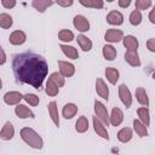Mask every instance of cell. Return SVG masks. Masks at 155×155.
Returning a JSON list of instances; mask_svg holds the SVG:
<instances>
[{
  "instance_id": "6da1fadb",
  "label": "cell",
  "mask_w": 155,
  "mask_h": 155,
  "mask_svg": "<svg viewBox=\"0 0 155 155\" xmlns=\"http://www.w3.org/2000/svg\"><path fill=\"white\" fill-rule=\"evenodd\" d=\"M12 70L17 82L40 88L48 73L47 62L33 52L18 53L12 59Z\"/></svg>"
},
{
  "instance_id": "7a4b0ae2",
  "label": "cell",
  "mask_w": 155,
  "mask_h": 155,
  "mask_svg": "<svg viewBox=\"0 0 155 155\" xmlns=\"http://www.w3.org/2000/svg\"><path fill=\"white\" fill-rule=\"evenodd\" d=\"M21 138L23 139V142L25 144H28L29 147H31L34 149H41L44 147L42 138L33 128L23 127L21 130Z\"/></svg>"
},
{
  "instance_id": "3957f363",
  "label": "cell",
  "mask_w": 155,
  "mask_h": 155,
  "mask_svg": "<svg viewBox=\"0 0 155 155\" xmlns=\"http://www.w3.org/2000/svg\"><path fill=\"white\" fill-rule=\"evenodd\" d=\"M94 113H96V116H97L105 126L109 125V114H108L107 107H105L102 102L94 101Z\"/></svg>"
},
{
  "instance_id": "277c9868",
  "label": "cell",
  "mask_w": 155,
  "mask_h": 155,
  "mask_svg": "<svg viewBox=\"0 0 155 155\" xmlns=\"http://www.w3.org/2000/svg\"><path fill=\"white\" fill-rule=\"evenodd\" d=\"M119 97H120V101L122 102V104L126 108H130L132 105V94H131L128 87L125 84L119 86Z\"/></svg>"
},
{
  "instance_id": "5b68a950",
  "label": "cell",
  "mask_w": 155,
  "mask_h": 155,
  "mask_svg": "<svg viewBox=\"0 0 155 155\" xmlns=\"http://www.w3.org/2000/svg\"><path fill=\"white\" fill-rule=\"evenodd\" d=\"M92 122H93V128H94V132L97 133V136L102 137L103 139L109 140V134H108V131H107V128H105V125H104L96 115L93 116Z\"/></svg>"
},
{
  "instance_id": "8992f818",
  "label": "cell",
  "mask_w": 155,
  "mask_h": 155,
  "mask_svg": "<svg viewBox=\"0 0 155 155\" xmlns=\"http://www.w3.org/2000/svg\"><path fill=\"white\" fill-rule=\"evenodd\" d=\"M73 23H74L75 29H78L81 33L90 30V22H88V19L86 17L81 16V15H76L74 17V19H73Z\"/></svg>"
},
{
  "instance_id": "52a82bcc",
  "label": "cell",
  "mask_w": 155,
  "mask_h": 155,
  "mask_svg": "<svg viewBox=\"0 0 155 155\" xmlns=\"http://www.w3.org/2000/svg\"><path fill=\"white\" fill-rule=\"evenodd\" d=\"M124 38V31L120 29H108L104 34V40L108 42H119Z\"/></svg>"
},
{
  "instance_id": "ba28073f",
  "label": "cell",
  "mask_w": 155,
  "mask_h": 155,
  "mask_svg": "<svg viewBox=\"0 0 155 155\" xmlns=\"http://www.w3.org/2000/svg\"><path fill=\"white\" fill-rule=\"evenodd\" d=\"M58 67H59V73L64 78H70L75 74V65L70 62L58 61Z\"/></svg>"
},
{
  "instance_id": "9c48e42d",
  "label": "cell",
  "mask_w": 155,
  "mask_h": 155,
  "mask_svg": "<svg viewBox=\"0 0 155 155\" xmlns=\"http://www.w3.org/2000/svg\"><path fill=\"white\" fill-rule=\"evenodd\" d=\"M23 99V96L17 91H10L4 94V102L7 105H17Z\"/></svg>"
},
{
  "instance_id": "30bf717a",
  "label": "cell",
  "mask_w": 155,
  "mask_h": 155,
  "mask_svg": "<svg viewBox=\"0 0 155 155\" xmlns=\"http://www.w3.org/2000/svg\"><path fill=\"white\" fill-rule=\"evenodd\" d=\"M27 40V35L23 30H15L10 34V38H8V41L11 45H23Z\"/></svg>"
},
{
  "instance_id": "8fae6325",
  "label": "cell",
  "mask_w": 155,
  "mask_h": 155,
  "mask_svg": "<svg viewBox=\"0 0 155 155\" xmlns=\"http://www.w3.org/2000/svg\"><path fill=\"white\" fill-rule=\"evenodd\" d=\"M107 22L111 25H121L124 23V15L120 11L113 10L107 15Z\"/></svg>"
},
{
  "instance_id": "7c38bea8",
  "label": "cell",
  "mask_w": 155,
  "mask_h": 155,
  "mask_svg": "<svg viewBox=\"0 0 155 155\" xmlns=\"http://www.w3.org/2000/svg\"><path fill=\"white\" fill-rule=\"evenodd\" d=\"M96 91H97V94L99 97H102L103 99L108 101V98H109V88H108L107 84L104 82V80L101 79V78H98L96 80Z\"/></svg>"
},
{
  "instance_id": "4fadbf2b",
  "label": "cell",
  "mask_w": 155,
  "mask_h": 155,
  "mask_svg": "<svg viewBox=\"0 0 155 155\" xmlns=\"http://www.w3.org/2000/svg\"><path fill=\"white\" fill-rule=\"evenodd\" d=\"M124 121V113L120 108H113L111 114L109 115V124L111 126H119Z\"/></svg>"
},
{
  "instance_id": "5bb4252c",
  "label": "cell",
  "mask_w": 155,
  "mask_h": 155,
  "mask_svg": "<svg viewBox=\"0 0 155 155\" xmlns=\"http://www.w3.org/2000/svg\"><path fill=\"white\" fill-rule=\"evenodd\" d=\"M15 113H16V115L19 117V119H28V117H30V119H33V117H35L34 116V113L28 108V107H25L24 104H17V107L15 108Z\"/></svg>"
},
{
  "instance_id": "9a60e30c",
  "label": "cell",
  "mask_w": 155,
  "mask_h": 155,
  "mask_svg": "<svg viewBox=\"0 0 155 155\" xmlns=\"http://www.w3.org/2000/svg\"><path fill=\"white\" fill-rule=\"evenodd\" d=\"M13 136H15L13 125H12L10 121H7V122L4 125L2 130L0 131V138L4 139V140H10V139L13 138Z\"/></svg>"
},
{
  "instance_id": "2e32d148",
  "label": "cell",
  "mask_w": 155,
  "mask_h": 155,
  "mask_svg": "<svg viewBox=\"0 0 155 155\" xmlns=\"http://www.w3.org/2000/svg\"><path fill=\"white\" fill-rule=\"evenodd\" d=\"M122 42H124V46L127 48V51H137L138 48V40L136 36L133 35H126L122 38Z\"/></svg>"
},
{
  "instance_id": "e0dca14e",
  "label": "cell",
  "mask_w": 155,
  "mask_h": 155,
  "mask_svg": "<svg viewBox=\"0 0 155 155\" xmlns=\"http://www.w3.org/2000/svg\"><path fill=\"white\" fill-rule=\"evenodd\" d=\"M125 61L131 67H139L140 65V59H139V56H138L137 51H126Z\"/></svg>"
},
{
  "instance_id": "ac0fdd59",
  "label": "cell",
  "mask_w": 155,
  "mask_h": 155,
  "mask_svg": "<svg viewBox=\"0 0 155 155\" xmlns=\"http://www.w3.org/2000/svg\"><path fill=\"white\" fill-rule=\"evenodd\" d=\"M31 5H33V7H34L38 12L44 13L50 6L53 5V1H52V0H33Z\"/></svg>"
},
{
  "instance_id": "d6986e66",
  "label": "cell",
  "mask_w": 155,
  "mask_h": 155,
  "mask_svg": "<svg viewBox=\"0 0 155 155\" xmlns=\"http://www.w3.org/2000/svg\"><path fill=\"white\" fill-rule=\"evenodd\" d=\"M78 113V105L74 103H67L62 109V115L65 119H73Z\"/></svg>"
},
{
  "instance_id": "ffe728a7",
  "label": "cell",
  "mask_w": 155,
  "mask_h": 155,
  "mask_svg": "<svg viewBox=\"0 0 155 155\" xmlns=\"http://www.w3.org/2000/svg\"><path fill=\"white\" fill-rule=\"evenodd\" d=\"M136 99L143 107H149V97H148L147 91L143 87H138L136 90Z\"/></svg>"
},
{
  "instance_id": "44dd1931",
  "label": "cell",
  "mask_w": 155,
  "mask_h": 155,
  "mask_svg": "<svg viewBox=\"0 0 155 155\" xmlns=\"http://www.w3.org/2000/svg\"><path fill=\"white\" fill-rule=\"evenodd\" d=\"M47 108H48V114H50V116H51V119H52L53 124L58 127V126H59V115H58L57 103L52 101V102H50V103H48Z\"/></svg>"
},
{
  "instance_id": "7402d4cb",
  "label": "cell",
  "mask_w": 155,
  "mask_h": 155,
  "mask_svg": "<svg viewBox=\"0 0 155 155\" xmlns=\"http://www.w3.org/2000/svg\"><path fill=\"white\" fill-rule=\"evenodd\" d=\"M76 40H78V44H79V46H80V48H81L82 51L88 52V51L92 50V41H91L87 36H85L84 34L78 35Z\"/></svg>"
},
{
  "instance_id": "603a6c76",
  "label": "cell",
  "mask_w": 155,
  "mask_h": 155,
  "mask_svg": "<svg viewBox=\"0 0 155 155\" xmlns=\"http://www.w3.org/2000/svg\"><path fill=\"white\" fill-rule=\"evenodd\" d=\"M133 137V132L130 127H124L121 128L119 132H117V139L121 142V143H127L132 139Z\"/></svg>"
},
{
  "instance_id": "cb8c5ba5",
  "label": "cell",
  "mask_w": 155,
  "mask_h": 155,
  "mask_svg": "<svg viewBox=\"0 0 155 155\" xmlns=\"http://www.w3.org/2000/svg\"><path fill=\"white\" fill-rule=\"evenodd\" d=\"M119 76H120V74H119V70H117V69H115V68H113V67H108V68L105 69V78H107V80H108L111 85H115V84L117 82Z\"/></svg>"
},
{
  "instance_id": "d4e9b609",
  "label": "cell",
  "mask_w": 155,
  "mask_h": 155,
  "mask_svg": "<svg viewBox=\"0 0 155 155\" xmlns=\"http://www.w3.org/2000/svg\"><path fill=\"white\" fill-rule=\"evenodd\" d=\"M59 47H61L62 52H63L68 58H70V59H78V58H79V52H78V50H76L75 47L68 46V45H63V44H62Z\"/></svg>"
},
{
  "instance_id": "484cf974",
  "label": "cell",
  "mask_w": 155,
  "mask_h": 155,
  "mask_svg": "<svg viewBox=\"0 0 155 155\" xmlns=\"http://www.w3.org/2000/svg\"><path fill=\"white\" fill-rule=\"evenodd\" d=\"M137 115L139 116V120L148 127L150 124V115H149V109L148 107H142L137 109Z\"/></svg>"
},
{
  "instance_id": "4316f807",
  "label": "cell",
  "mask_w": 155,
  "mask_h": 155,
  "mask_svg": "<svg viewBox=\"0 0 155 155\" xmlns=\"http://www.w3.org/2000/svg\"><path fill=\"white\" fill-rule=\"evenodd\" d=\"M133 130L139 137H147L148 136V130L147 126L140 121V120H134L133 121Z\"/></svg>"
},
{
  "instance_id": "83f0119b",
  "label": "cell",
  "mask_w": 155,
  "mask_h": 155,
  "mask_svg": "<svg viewBox=\"0 0 155 155\" xmlns=\"http://www.w3.org/2000/svg\"><path fill=\"white\" fill-rule=\"evenodd\" d=\"M102 52H103V57L107 61H114L116 57V50L111 45H104Z\"/></svg>"
},
{
  "instance_id": "f1b7e54d",
  "label": "cell",
  "mask_w": 155,
  "mask_h": 155,
  "mask_svg": "<svg viewBox=\"0 0 155 155\" xmlns=\"http://www.w3.org/2000/svg\"><path fill=\"white\" fill-rule=\"evenodd\" d=\"M75 130L79 133H84L88 130V120L86 119V116H80L75 124Z\"/></svg>"
},
{
  "instance_id": "f546056e",
  "label": "cell",
  "mask_w": 155,
  "mask_h": 155,
  "mask_svg": "<svg viewBox=\"0 0 155 155\" xmlns=\"http://www.w3.org/2000/svg\"><path fill=\"white\" fill-rule=\"evenodd\" d=\"M58 39L62 42H70L74 40V33L69 29H62L58 31Z\"/></svg>"
},
{
  "instance_id": "4dcf8cb0",
  "label": "cell",
  "mask_w": 155,
  "mask_h": 155,
  "mask_svg": "<svg viewBox=\"0 0 155 155\" xmlns=\"http://www.w3.org/2000/svg\"><path fill=\"white\" fill-rule=\"evenodd\" d=\"M45 92L48 94V96H51V97H54V96H57L58 94V92H59V87L52 81V80H47V82H46V88H45Z\"/></svg>"
},
{
  "instance_id": "1f68e13d",
  "label": "cell",
  "mask_w": 155,
  "mask_h": 155,
  "mask_svg": "<svg viewBox=\"0 0 155 155\" xmlns=\"http://www.w3.org/2000/svg\"><path fill=\"white\" fill-rule=\"evenodd\" d=\"M12 17L8 13H0V27L4 29H8L12 27Z\"/></svg>"
},
{
  "instance_id": "d6a6232c",
  "label": "cell",
  "mask_w": 155,
  "mask_h": 155,
  "mask_svg": "<svg viewBox=\"0 0 155 155\" xmlns=\"http://www.w3.org/2000/svg\"><path fill=\"white\" fill-rule=\"evenodd\" d=\"M128 19H130V23L132 25H139L140 22H142V13H140V11L139 10H133L131 12Z\"/></svg>"
},
{
  "instance_id": "836d02e7",
  "label": "cell",
  "mask_w": 155,
  "mask_h": 155,
  "mask_svg": "<svg viewBox=\"0 0 155 155\" xmlns=\"http://www.w3.org/2000/svg\"><path fill=\"white\" fill-rule=\"evenodd\" d=\"M48 79H50V80H52V81H53L58 87H62V86H64V84H65L64 76H63L61 73H58V71L52 73V74L48 76Z\"/></svg>"
},
{
  "instance_id": "e575fe53",
  "label": "cell",
  "mask_w": 155,
  "mask_h": 155,
  "mask_svg": "<svg viewBox=\"0 0 155 155\" xmlns=\"http://www.w3.org/2000/svg\"><path fill=\"white\" fill-rule=\"evenodd\" d=\"M23 99H24L28 104H30L31 107H36V105L40 103V98H39L36 94H34V93H27V94H24V96H23Z\"/></svg>"
},
{
  "instance_id": "d590c367",
  "label": "cell",
  "mask_w": 155,
  "mask_h": 155,
  "mask_svg": "<svg viewBox=\"0 0 155 155\" xmlns=\"http://www.w3.org/2000/svg\"><path fill=\"white\" fill-rule=\"evenodd\" d=\"M151 0H136V10L143 11L151 7Z\"/></svg>"
},
{
  "instance_id": "8d00e7d4",
  "label": "cell",
  "mask_w": 155,
  "mask_h": 155,
  "mask_svg": "<svg viewBox=\"0 0 155 155\" xmlns=\"http://www.w3.org/2000/svg\"><path fill=\"white\" fill-rule=\"evenodd\" d=\"M90 2H91V7H92V8L101 10V8H103V6H104V1H103V0H90Z\"/></svg>"
},
{
  "instance_id": "74e56055",
  "label": "cell",
  "mask_w": 155,
  "mask_h": 155,
  "mask_svg": "<svg viewBox=\"0 0 155 155\" xmlns=\"http://www.w3.org/2000/svg\"><path fill=\"white\" fill-rule=\"evenodd\" d=\"M1 5L5 8H13L16 6V0H1Z\"/></svg>"
},
{
  "instance_id": "f35d334b",
  "label": "cell",
  "mask_w": 155,
  "mask_h": 155,
  "mask_svg": "<svg viewBox=\"0 0 155 155\" xmlns=\"http://www.w3.org/2000/svg\"><path fill=\"white\" fill-rule=\"evenodd\" d=\"M74 0H56V4L59 5L61 7H69L71 6Z\"/></svg>"
},
{
  "instance_id": "ab89813d",
  "label": "cell",
  "mask_w": 155,
  "mask_h": 155,
  "mask_svg": "<svg viewBox=\"0 0 155 155\" xmlns=\"http://www.w3.org/2000/svg\"><path fill=\"white\" fill-rule=\"evenodd\" d=\"M147 47H148V50L150 51V52H155V39H149L148 41H147Z\"/></svg>"
},
{
  "instance_id": "60d3db41",
  "label": "cell",
  "mask_w": 155,
  "mask_h": 155,
  "mask_svg": "<svg viewBox=\"0 0 155 155\" xmlns=\"http://www.w3.org/2000/svg\"><path fill=\"white\" fill-rule=\"evenodd\" d=\"M5 63H6V54H5L4 48L0 46V65H2Z\"/></svg>"
},
{
  "instance_id": "b9f144b4",
  "label": "cell",
  "mask_w": 155,
  "mask_h": 155,
  "mask_svg": "<svg viewBox=\"0 0 155 155\" xmlns=\"http://www.w3.org/2000/svg\"><path fill=\"white\" fill-rule=\"evenodd\" d=\"M131 1L132 0H119V6L122 8H127L131 5Z\"/></svg>"
},
{
  "instance_id": "7bdbcfd3",
  "label": "cell",
  "mask_w": 155,
  "mask_h": 155,
  "mask_svg": "<svg viewBox=\"0 0 155 155\" xmlns=\"http://www.w3.org/2000/svg\"><path fill=\"white\" fill-rule=\"evenodd\" d=\"M79 2H80L84 7H91V2H90V0H79Z\"/></svg>"
},
{
  "instance_id": "ee69618b",
  "label": "cell",
  "mask_w": 155,
  "mask_h": 155,
  "mask_svg": "<svg viewBox=\"0 0 155 155\" xmlns=\"http://www.w3.org/2000/svg\"><path fill=\"white\" fill-rule=\"evenodd\" d=\"M149 21H150L153 24L155 23V18H154V10H151V11H150V13H149Z\"/></svg>"
},
{
  "instance_id": "f6af8a7d",
  "label": "cell",
  "mask_w": 155,
  "mask_h": 155,
  "mask_svg": "<svg viewBox=\"0 0 155 155\" xmlns=\"http://www.w3.org/2000/svg\"><path fill=\"white\" fill-rule=\"evenodd\" d=\"M1 87H2V81H1V78H0V90H1Z\"/></svg>"
},
{
  "instance_id": "bcb514c9",
  "label": "cell",
  "mask_w": 155,
  "mask_h": 155,
  "mask_svg": "<svg viewBox=\"0 0 155 155\" xmlns=\"http://www.w3.org/2000/svg\"><path fill=\"white\" fill-rule=\"evenodd\" d=\"M107 1H108V2H113L114 0H107Z\"/></svg>"
}]
</instances>
